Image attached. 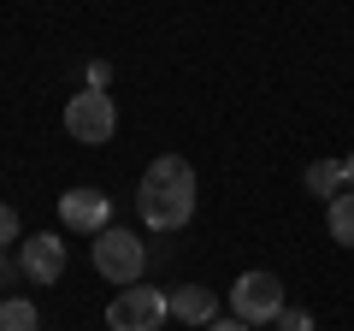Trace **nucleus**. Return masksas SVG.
Returning a JSON list of instances; mask_svg holds the SVG:
<instances>
[{"label":"nucleus","mask_w":354,"mask_h":331,"mask_svg":"<svg viewBox=\"0 0 354 331\" xmlns=\"http://www.w3.org/2000/svg\"><path fill=\"white\" fill-rule=\"evenodd\" d=\"M165 314H171V296H160L153 284H124L106 302V325L113 331H160Z\"/></svg>","instance_id":"20e7f679"},{"label":"nucleus","mask_w":354,"mask_h":331,"mask_svg":"<svg viewBox=\"0 0 354 331\" xmlns=\"http://www.w3.org/2000/svg\"><path fill=\"white\" fill-rule=\"evenodd\" d=\"M325 225L342 249H354V190H342L337 202H325Z\"/></svg>","instance_id":"9d476101"},{"label":"nucleus","mask_w":354,"mask_h":331,"mask_svg":"<svg viewBox=\"0 0 354 331\" xmlns=\"http://www.w3.org/2000/svg\"><path fill=\"white\" fill-rule=\"evenodd\" d=\"M201 331H254V325H242V319L230 314V319H213V325H201Z\"/></svg>","instance_id":"4468645a"},{"label":"nucleus","mask_w":354,"mask_h":331,"mask_svg":"<svg viewBox=\"0 0 354 331\" xmlns=\"http://www.w3.org/2000/svg\"><path fill=\"white\" fill-rule=\"evenodd\" d=\"M307 190L325 195V202H337V195L348 190V178H342V160H313V166H307Z\"/></svg>","instance_id":"1a4fd4ad"},{"label":"nucleus","mask_w":354,"mask_h":331,"mask_svg":"<svg viewBox=\"0 0 354 331\" xmlns=\"http://www.w3.org/2000/svg\"><path fill=\"white\" fill-rule=\"evenodd\" d=\"M88 260H95V272H101L106 284H136L142 278V267H148V249H142V237L136 231H118V225H106L101 237L88 242Z\"/></svg>","instance_id":"f03ea898"},{"label":"nucleus","mask_w":354,"mask_h":331,"mask_svg":"<svg viewBox=\"0 0 354 331\" xmlns=\"http://www.w3.org/2000/svg\"><path fill=\"white\" fill-rule=\"evenodd\" d=\"M136 213L148 219L153 231H183L195 219V166L183 160V154H160V160L142 172Z\"/></svg>","instance_id":"f257e3e1"},{"label":"nucleus","mask_w":354,"mask_h":331,"mask_svg":"<svg viewBox=\"0 0 354 331\" xmlns=\"http://www.w3.org/2000/svg\"><path fill=\"white\" fill-rule=\"evenodd\" d=\"M18 272H24L30 284H59V272H65V237H59V231H48V237H24V242H18Z\"/></svg>","instance_id":"0eeeda50"},{"label":"nucleus","mask_w":354,"mask_h":331,"mask_svg":"<svg viewBox=\"0 0 354 331\" xmlns=\"http://www.w3.org/2000/svg\"><path fill=\"white\" fill-rule=\"evenodd\" d=\"M342 178H348V190H354V154H348V160H342Z\"/></svg>","instance_id":"2eb2a0df"},{"label":"nucleus","mask_w":354,"mask_h":331,"mask_svg":"<svg viewBox=\"0 0 354 331\" xmlns=\"http://www.w3.org/2000/svg\"><path fill=\"white\" fill-rule=\"evenodd\" d=\"M118 130V107L106 89H77L71 101H65V136L71 142H88V148H101V142H113Z\"/></svg>","instance_id":"7ed1b4c3"},{"label":"nucleus","mask_w":354,"mask_h":331,"mask_svg":"<svg viewBox=\"0 0 354 331\" xmlns=\"http://www.w3.org/2000/svg\"><path fill=\"white\" fill-rule=\"evenodd\" d=\"M36 325H41L36 302H24V296H6L0 302V331H36Z\"/></svg>","instance_id":"9b49d317"},{"label":"nucleus","mask_w":354,"mask_h":331,"mask_svg":"<svg viewBox=\"0 0 354 331\" xmlns=\"http://www.w3.org/2000/svg\"><path fill=\"white\" fill-rule=\"evenodd\" d=\"M12 237H24V231H18V213L0 202V249H12Z\"/></svg>","instance_id":"ddd939ff"},{"label":"nucleus","mask_w":354,"mask_h":331,"mask_svg":"<svg viewBox=\"0 0 354 331\" xmlns=\"http://www.w3.org/2000/svg\"><path fill=\"white\" fill-rule=\"evenodd\" d=\"M278 325H283V331H313V314H307V307H283Z\"/></svg>","instance_id":"f8f14e48"},{"label":"nucleus","mask_w":354,"mask_h":331,"mask_svg":"<svg viewBox=\"0 0 354 331\" xmlns=\"http://www.w3.org/2000/svg\"><path fill=\"white\" fill-rule=\"evenodd\" d=\"M230 314H236L242 325H272V319L283 314L278 272H242V278L230 284Z\"/></svg>","instance_id":"39448f33"},{"label":"nucleus","mask_w":354,"mask_h":331,"mask_svg":"<svg viewBox=\"0 0 354 331\" xmlns=\"http://www.w3.org/2000/svg\"><path fill=\"white\" fill-rule=\"evenodd\" d=\"M59 225L77 231V237H101V231L113 225V202H106V190H88V184L65 190L59 195Z\"/></svg>","instance_id":"423d86ee"},{"label":"nucleus","mask_w":354,"mask_h":331,"mask_svg":"<svg viewBox=\"0 0 354 331\" xmlns=\"http://www.w3.org/2000/svg\"><path fill=\"white\" fill-rule=\"evenodd\" d=\"M171 314L183 319V325L201 331V325H213V319H218V296L207 290V284H177V290H171Z\"/></svg>","instance_id":"6e6552de"}]
</instances>
